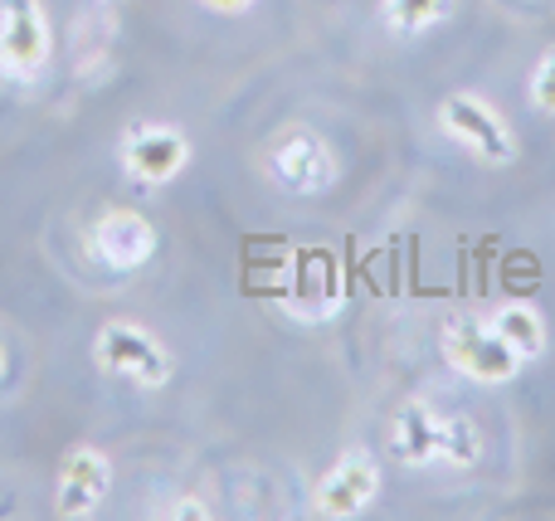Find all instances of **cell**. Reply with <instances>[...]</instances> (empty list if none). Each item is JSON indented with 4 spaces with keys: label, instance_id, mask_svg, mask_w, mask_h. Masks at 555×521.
<instances>
[{
    "label": "cell",
    "instance_id": "obj_1",
    "mask_svg": "<svg viewBox=\"0 0 555 521\" xmlns=\"http://www.w3.org/2000/svg\"><path fill=\"white\" fill-rule=\"evenodd\" d=\"M390 448L404 468H478L482 434L473 419H443L429 400H410L390 425Z\"/></svg>",
    "mask_w": 555,
    "mask_h": 521
},
{
    "label": "cell",
    "instance_id": "obj_2",
    "mask_svg": "<svg viewBox=\"0 0 555 521\" xmlns=\"http://www.w3.org/2000/svg\"><path fill=\"white\" fill-rule=\"evenodd\" d=\"M93 361L98 370H107L117 380H132L137 390H162L176 376V356L166 351V341L152 327H142V322H122V317L98 327Z\"/></svg>",
    "mask_w": 555,
    "mask_h": 521
},
{
    "label": "cell",
    "instance_id": "obj_3",
    "mask_svg": "<svg viewBox=\"0 0 555 521\" xmlns=\"http://www.w3.org/2000/svg\"><path fill=\"white\" fill-rule=\"evenodd\" d=\"M439 127L449 142H459L482 166H512L521 152L512 122L482 93H449L439 103Z\"/></svg>",
    "mask_w": 555,
    "mask_h": 521
},
{
    "label": "cell",
    "instance_id": "obj_4",
    "mask_svg": "<svg viewBox=\"0 0 555 521\" xmlns=\"http://www.w3.org/2000/svg\"><path fill=\"white\" fill-rule=\"evenodd\" d=\"M54 58V29L39 0H0V78L39 83Z\"/></svg>",
    "mask_w": 555,
    "mask_h": 521
},
{
    "label": "cell",
    "instance_id": "obj_5",
    "mask_svg": "<svg viewBox=\"0 0 555 521\" xmlns=\"http://www.w3.org/2000/svg\"><path fill=\"white\" fill-rule=\"evenodd\" d=\"M439 341L449 366L478 386H512L521 376V356L492 331L488 317H453Z\"/></svg>",
    "mask_w": 555,
    "mask_h": 521
},
{
    "label": "cell",
    "instance_id": "obj_6",
    "mask_svg": "<svg viewBox=\"0 0 555 521\" xmlns=\"http://www.w3.org/2000/svg\"><path fill=\"white\" fill-rule=\"evenodd\" d=\"M263 166H269L278 191H287V195H322V191H332L336 171H341L332 142L317 127H287L269 146Z\"/></svg>",
    "mask_w": 555,
    "mask_h": 521
},
{
    "label": "cell",
    "instance_id": "obj_7",
    "mask_svg": "<svg viewBox=\"0 0 555 521\" xmlns=\"http://www.w3.org/2000/svg\"><path fill=\"white\" fill-rule=\"evenodd\" d=\"M191 156H195L191 136L171 122H137L132 132H122V142H117V161H122V171L132 175L137 185H146V191L171 185L176 175L191 166Z\"/></svg>",
    "mask_w": 555,
    "mask_h": 521
},
{
    "label": "cell",
    "instance_id": "obj_8",
    "mask_svg": "<svg viewBox=\"0 0 555 521\" xmlns=\"http://www.w3.org/2000/svg\"><path fill=\"white\" fill-rule=\"evenodd\" d=\"M88 244H93L103 269L137 273L156 259V244L162 239H156V224L146 220L142 210H132V205H107L93 220V230H88Z\"/></svg>",
    "mask_w": 555,
    "mask_h": 521
},
{
    "label": "cell",
    "instance_id": "obj_9",
    "mask_svg": "<svg viewBox=\"0 0 555 521\" xmlns=\"http://www.w3.org/2000/svg\"><path fill=\"white\" fill-rule=\"evenodd\" d=\"M375 497H380V464H375L371 454H361V448H351V454L336 458L322 473V483L312 487V512L346 521V517H361Z\"/></svg>",
    "mask_w": 555,
    "mask_h": 521
},
{
    "label": "cell",
    "instance_id": "obj_10",
    "mask_svg": "<svg viewBox=\"0 0 555 521\" xmlns=\"http://www.w3.org/2000/svg\"><path fill=\"white\" fill-rule=\"evenodd\" d=\"M113 493V458L93 444H74L54 478V512L59 517H93Z\"/></svg>",
    "mask_w": 555,
    "mask_h": 521
},
{
    "label": "cell",
    "instance_id": "obj_11",
    "mask_svg": "<svg viewBox=\"0 0 555 521\" xmlns=\"http://www.w3.org/2000/svg\"><path fill=\"white\" fill-rule=\"evenodd\" d=\"M346 302V283L336 278L332 259H322V253H307L302 269H297L293 278V298H287V312H293L297 322H326L336 308Z\"/></svg>",
    "mask_w": 555,
    "mask_h": 521
},
{
    "label": "cell",
    "instance_id": "obj_12",
    "mask_svg": "<svg viewBox=\"0 0 555 521\" xmlns=\"http://www.w3.org/2000/svg\"><path fill=\"white\" fill-rule=\"evenodd\" d=\"M488 322H492V331L521 356V366H531V361L546 356L551 331H546V317H541L531 302H502V308L488 312Z\"/></svg>",
    "mask_w": 555,
    "mask_h": 521
},
{
    "label": "cell",
    "instance_id": "obj_13",
    "mask_svg": "<svg viewBox=\"0 0 555 521\" xmlns=\"http://www.w3.org/2000/svg\"><path fill=\"white\" fill-rule=\"evenodd\" d=\"M453 15V0H380V19L395 35H429Z\"/></svg>",
    "mask_w": 555,
    "mask_h": 521
},
{
    "label": "cell",
    "instance_id": "obj_14",
    "mask_svg": "<svg viewBox=\"0 0 555 521\" xmlns=\"http://www.w3.org/2000/svg\"><path fill=\"white\" fill-rule=\"evenodd\" d=\"M531 107L537 113H546V117H555V49H546V54L537 58V68H531Z\"/></svg>",
    "mask_w": 555,
    "mask_h": 521
},
{
    "label": "cell",
    "instance_id": "obj_15",
    "mask_svg": "<svg viewBox=\"0 0 555 521\" xmlns=\"http://www.w3.org/2000/svg\"><path fill=\"white\" fill-rule=\"evenodd\" d=\"M205 10H215V15H244V10L254 5V0H201Z\"/></svg>",
    "mask_w": 555,
    "mask_h": 521
},
{
    "label": "cell",
    "instance_id": "obj_16",
    "mask_svg": "<svg viewBox=\"0 0 555 521\" xmlns=\"http://www.w3.org/2000/svg\"><path fill=\"white\" fill-rule=\"evenodd\" d=\"M166 517H210V507H205V503H195V497H185V503H176Z\"/></svg>",
    "mask_w": 555,
    "mask_h": 521
},
{
    "label": "cell",
    "instance_id": "obj_17",
    "mask_svg": "<svg viewBox=\"0 0 555 521\" xmlns=\"http://www.w3.org/2000/svg\"><path fill=\"white\" fill-rule=\"evenodd\" d=\"M5 380H10V347L0 341V386H5Z\"/></svg>",
    "mask_w": 555,
    "mask_h": 521
}]
</instances>
